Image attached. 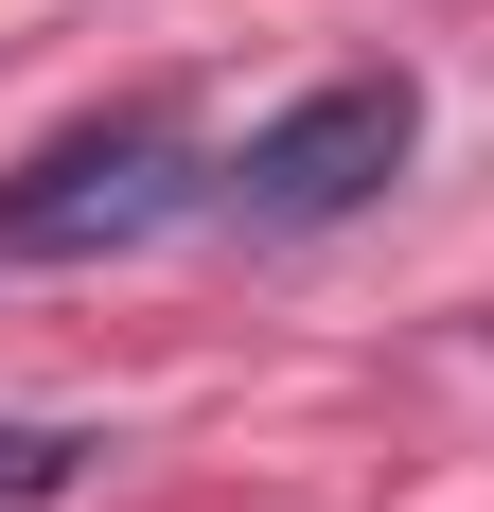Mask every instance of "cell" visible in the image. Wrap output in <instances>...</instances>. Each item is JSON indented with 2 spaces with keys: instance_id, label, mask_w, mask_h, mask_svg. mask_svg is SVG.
Masks as SVG:
<instances>
[{
  "instance_id": "cell-3",
  "label": "cell",
  "mask_w": 494,
  "mask_h": 512,
  "mask_svg": "<svg viewBox=\"0 0 494 512\" xmlns=\"http://www.w3.org/2000/svg\"><path fill=\"white\" fill-rule=\"evenodd\" d=\"M89 460H106L89 424H0V512H53V495H71Z\"/></svg>"
},
{
  "instance_id": "cell-1",
  "label": "cell",
  "mask_w": 494,
  "mask_h": 512,
  "mask_svg": "<svg viewBox=\"0 0 494 512\" xmlns=\"http://www.w3.org/2000/svg\"><path fill=\"white\" fill-rule=\"evenodd\" d=\"M406 142H424V89L406 71H336V89H300L265 142L212 177V212H230L247 248H300V230H353V212L406 177Z\"/></svg>"
},
{
  "instance_id": "cell-2",
  "label": "cell",
  "mask_w": 494,
  "mask_h": 512,
  "mask_svg": "<svg viewBox=\"0 0 494 512\" xmlns=\"http://www.w3.org/2000/svg\"><path fill=\"white\" fill-rule=\"evenodd\" d=\"M177 212V106H106L71 142L18 159V195H0V265H71V248H124Z\"/></svg>"
}]
</instances>
